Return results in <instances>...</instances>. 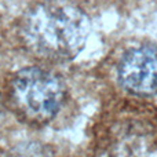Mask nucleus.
I'll list each match as a JSON object with an SVG mask.
<instances>
[{
	"label": "nucleus",
	"instance_id": "obj_1",
	"mask_svg": "<svg viewBox=\"0 0 157 157\" xmlns=\"http://www.w3.org/2000/svg\"><path fill=\"white\" fill-rule=\"evenodd\" d=\"M88 35L86 14L68 2L39 3L22 22V37L29 51L52 62L73 59L84 48Z\"/></svg>",
	"mask_w": 157,
	"mask_h": 157
},
{
	"label": "nucleus",
	"instance_id": "obj_2",
	"mask_svg": "<svg viewBox=\"0 0 157 157\" xmlns=\"http://www.w3.org/2000/svg\"><path fill=\"white\" fill-rule=\"evenodd\" d=\"M66 87L58 75L37 66L24 68L10 83V101L24 120L47 124L62 109Z\"/></svg>",
	"mask_w": 157,
	"mask_h": 157
},
{
	"label": "nucleus",
	"instance_id": "obj_3",
	"mask_svg": "<svg viewBox=\"0 0 157 157\" xmlns=\"http://www.w3.org/2000/svg\"><path fill=\"white\" fill-rule=\"evenodd\" d=\"M119 83L125 91L138 97L157 94V47L132 48L121 58L117 69Z\"/></svg>",
	"mask_w": 157,
	"mask_h": 157
}]
</instances>
